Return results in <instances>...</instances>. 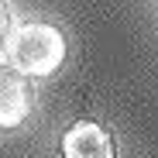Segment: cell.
Returning a JSON list of instances; mask_svg holds the SVG:
<instances>
[{
    "label": "cell",
    "mask_w": 158,
    "mask_h": 158,
    "mask_svg": "<svg viewBox=\"0 0 158 158\" xmlns=\"http://www.w3.org/2000/svg\"><path fill=\"white\" fill-rule=\"evenodd\" d=\"M65 59V38L52 24H24L10 38V62L24 76H52Z\"/></svg>",
    "instance_id": "1"
},
{
    "label": "cell",
    "mask_w": 158,
    "mask_h": 158,
    "mask_svg": "<svg viewBox=\"0 0 158 158\" xmlns=\"http://www.w3.org/2000/svg\"><path fill=\"white\" fill-rule=\"evenodd\" d=\"M35 110V86L14 65H0V131L17 127Z\"/></svg>",
    "instance_id": "2"
},
{
    "label": "cell",
    "mask_w": 158,
    "mask_h": 158,
    "mask_svg": "<svg viewBox=\"0 0 158 158\" xmlns=\"http://www.w3.org/2000/svg\"><path fill=\"white\" fill-rule=\"evenodd\" d=\"M62 158H114V138L96 120H76L62 138Z\"/></svg>",
    "instance_id": "3"
},
{
    "label": "cell",
    "mask_w": 158,
    "mask_h": 158,
    "mask_svg": "<svg viewBox=\"0 0 158 158\" xmlns=\"http://www.w3.org/2000/svg\"><path fill=\"white\" fill-rule=\"evenodd\" d=\"M7 35H10V10L0 4V48L7 45Z\"/></svg>",
    "instance_id": "4"
}]
</instances>
